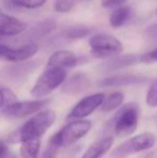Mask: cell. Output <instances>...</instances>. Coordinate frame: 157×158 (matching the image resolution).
Returning <instances> with one entry per match:
<instances>
[{
    "label": "cell",
    "mask_w": 157,
    "mask_h": 158,
    "mask_svg": "<svg viewBox=\"0 0 157 158\" xmlns=\"http://www.w3.org/2000/svg\"><path fill=\"white\" fill-rule=\"evenodd\" d=\"M10 1L15 6L32 10V9L41 8L48 0H10Z\"/></svg>",
    "instance_id": "cell-22"
},
{
    "label": "cell",
    "mask_w": 157,
    "mask_h": 158,
    "mask_svg": "<svg viewBox=\"0 0 157 158\" xmlns=\"http://www.w3.org/2000/svg\"><path fill=\"white\" fill-rule=\"evenodd\" d=\"M90 128H92V123L89 121H86V119L73 121L64 126L52 138L58 144L59 148H63V146L65 148L76 143L78 140L83 138L90 130Z\"/></svg>",
    "instance_id": "cell-5"
},
{
    "label": "cell",
    "mask_w": 157,
    "mask_h": 158,
    "mask_svg": "<svg viewBox=\"0 0 157 158\" xmlns=\"http://www.w3.org/2000/svg\"><path fill=\"white\" fill-rule=\"evenodd\" d=\"M40 140H32L21 143L19 154L22 158H38L40 151Z\"/></svg>",
    "instance_id": "cell-18"
},
{
    "label": "cell",
    "mask_w": 157,
    "mask_h": 158,
    "mask_svg": "<svg viewBox=\"0 0 157 158\" xmlns=\"http://www.w3.org/2000/svg\"><path fill=\"white\" fill-rule=\"evenodd\" d=\"M140 61V56L137 55H125V56H115L112 57L111 60H109L105 64L107 70H115L119 68H125V67L131 66L136 63Z\"/></svg>",
    "instance_id": "cell-16"
},
{
    "label": "cell",
    "mask_w": 157,
    "mask_h": 158,
    "mask_svg": "<svg viewBox=\"0 0 157 158\" xmlns=\"http://www.w3.org/2000/svg\"><path fill=\"white\" fill-rule=\"evenodd\" d=\"M149 81L147 77L137 74H118L113 77L103 79L99 82V85L103 87H121V86H130V85H140Z\"/></svg>",
    "instance_id": "cell-11"
},
{
    "label": "cell",
    "mask_w": 157,
    "mask_h": 158,
    "mask_svg": "<svg viewBox=\"0 0 157 158\" xmlns=\"http://www.w3.org/2000/svg\"><path fill=\"white\" fill-rule=\"evenodd\" d=\"M124 101V95L121 92L111 93L108 96H105L102 103L100 106V110L102 112H110L115 109H118L119 106H122Z\"/></svg>",
    "instance_id": "cell-17"
},
{
    "label": "cell",
    "mask_w": 157,
    "mask_h": 158,
    "mask_svg": "<svg viewBox=\"0 0 157 158\" xmlns=\"http://www.w3.org/2000/svg\"><path fill=\"white\" fill-rule=\"evenodd\" d=\"M131 9L128 6H121L118 8H115L112 11L111 15H110L109 23L111 27L113 28H119L124 26L131 17Z\"/></svg>",
    "instance_id": "cell-15"
},
{
    "label": "cell",
    "mask_w": 157,
    "mask_h": 158,
    "mask_svg": "<svg viewBox=\"0 0 157 158\" xmlns=\"http://www.w3.org/2000/svg\"><path fill=\"white\" fill-rule=\"evenodd\" d=\"M139 121V106L136 103L124 104L108 123V129H112L118 137L124 138L136 131Z\"/></svg>",
    "instance_id": "cell-2"
},
{
    "label": "cell",
    "mask_w": 157,
    "mask_h": 158,
    "mask_svg": "<svg viewBox=\"0 0 157 158\" xmlns=\"http://www.w3.org/2000/svg\"><path fill=\"white\" fill-rule=\"evenodd\" d=\"M10 155L8 148V142L4 140H0V158H6Z\"/></svg>",
    "instance_id": "cell-28"
},
{
    "label": "cell",
    "mask_w": 157,
    "mask_h": 158,
    "mask_svg": "<svg viewBox=\"0 0 157 158\" xmlns=\"http://www.w3.org/2000/svg\"><path fill=\"white\" fill-rule=\"evenodd\" d=\"M27 23L16 17L10 16L4 13L0 14V35H2L3 38L21 35L27 29Z\"/></svg>",
    "instance_id": "cell-10"
},
{
    "label": "cell",
    "mask_w": 157,
    "mask_h": 158,
    "mask_svg": "<svg viewBox=\"0 0 157 158\" xmlns=\"http://www.w3.org/2000/svg\"><path fill=\"white\" fill-rule=\"evenodd\" d=\"M73 8L72 0H56L54 4V10L58 13H68Z\"/></svg>",
    "instance_id": "cell-25"
},
{
    "label": "cell",
    "mask_w": 157,
    "mask_h": 158,
    "mask_svg": "<svg viewBox=\"0 0 157 158\" xmlns=\"http://www.w3.org/2000/svg\"><path fill=\"white\" fill-rule=\"evenodd\" d=\"M113 144V138L105 137L95 141L89 148L86 150L81 158H102L103 155L111 148Z\"/></svg>",
    "instance_id": "cell-14"
},
{
    "label": "cell",
    "mask_w": 157,
    "mask_h": 158,
    "mask_svg": "<svg viewBox=\"0 0 157 158\" xmlns=\"http://www.w3.org/2000/svg\"><path fill=\"white\" fill-rule=\"evenodd\" d=\"M156 13H157V10H156Z\"/></svg>",
    "instance_id": "cell-32"
},
{
    "label": "cell",
    "mask_w": 157,
    "mask_h": 158,
    "mask_svg": "<svg viewBox=\"0 0 157 158\" xmlns=\"http://www.w3.org/2000/svg\"><path fill=\"white\" fill-rule=\"evenodd\" d=\"M1 13H3V12H2V10H1V8H0V14H1Z\"/></svg>",
    "instance_id": "cell-31"
},
{
    "label": "cell",
    "mask_w": 157,
    "mask_h": 158,
    "mask_svg": "<svg viewBox=\"0 0 157 158\" xmlns=\"http://www.w3.org/2000/svg\"><path fill=\"white\" fill-rule=\"evenodd\" d=\"M147 104L151 108L157 106V79L151 84L147 93Z\"/></svg>",
    "instance_id": "cell-24"
},
{
    "label": "cell",
    "mask_w": 157,
    "mask_h": 158,
    "mask_svg": "<svg viewBox=\"0 0 157 158\" xmlns=\"http://www.w3.org/2000/svg\"><path fill=\"white\" fill-rule=\"evenodd\" d=\"M127 0H101V6L103 8H118L124 6Z\"/></svg>",
    "instance_id": "cell-27"
},
{
    "label": "cell",
    "mask_w": 157,
    "mask_h": 158,
    "mask_svg": "<svg viewBox=\"0 0 157 158\" xmlns=\"http://www.w3.org/2000/svg\"><path fill=\"white\" fill-rule=\"evenodd\" d=\"M90 54L95 58H112L118 56L124 46L118 39L109 35H95L88 41Z\"/></svg>",
    "instance_id": "cell-4"
},
{
    "label": "cell",
    "mask_w": 157,
    "mask_h": 158,
    "mask_svg": "<svg viewBox=\"0 0 157 158\" xmlns=\"http://www.w3.org/2000/svg\"><path fill=\"white\" fill-rule=\"evenodd\" d=\"M15 102H17L16 95L9 87L0 85V108H6Z\"/></svg>",
    "instance_id": "cell-20"
},
{
    "label": "cell",
    "mask_w": 157,
    "mask_h": 158,
    "mask_svg": "<svg viewBox=\"0 0 157 158\" xmlns=\"http://www.w3.org/2000/svg\"><path fill=\"white\" fill-rule=\"evenodd\" d=\"M59 145L55 142V140L53 138H51L50 141H48V146L44 150L43 154L41 155L40 158H56L57 154H58L59 151Z\"/></svg>",
    "instance_id": "cell-23"
},
{
    "label": "cell",
    "mask_w": 157,
    "mask_h": 158,
    "mask_svg": "<svg viewBox=\"0 0 157 158\" xmlns=\"http://www.w3.org/2000/svg\"><path fill=\"white\" fill-rule=\"evenodd\" d=\"M1 41H3V37H2V35H0V44H2Z\"/></svg>",
    "instance_id": "cell-29"
},
{
    "label": "cell",
    "mask_w": 157,
    "mask_h": 158,
    "mask_svg": "<svg viewBox=\"0 0 157 158\" xmlns=\"http://www.w3.org/2000/svg\"><path fill=\"white\" fill-rule=\"evenodd\" d=\"M90 33L89 28L85 27V26H73V27H69L64 31V35L67 39L70 40H79L83 39V38L87 37Z\"/></svg>",
    "instance_id": "cell-19"
},
{
    "label": "cell",
    "mask_w": 157,
    "mask_h": 158,
    "mask_svg": "<svg viewBox=\"0 0 157 158\" xmlns=\"http://www.w3.org/2000/svg\"><path fill=\"white\" fill-rule=\"evenodd\" d=\"M50 102L48 99H38L32 101H17L1 109V114L9 118H21L40 112Z\"/></svg>",
    "instance_id": "cell-7"
},
{
    "label": "cell",
    "mask_w": 157,
    "mask_h": 158,
    "mask_svg": "<svg viewBox=\"0 0 157 158\" xmlns=\"http://www.w3.org/2000/svg\"><path fill=\"white\" fill-rule=\"evenodd\" d=\"M79 64V57L70 51L60 50L54 52L48 58L46 66L60 68L64 70L74 68Z\"/></svg>",
    "instance_id": "cell-12"
},
{
    "label": "cell",
    "mask_w": 157,
    "mask_h": 158,
    "mask_svg": "<svg viewBox=\"0 0 157 158\" xmlns=\"http://www.w3.org/2000/svg\"><path fill=\"white\" fill-rule=\"evenodd\" d=\"M90 85V80L84 73H76L71 77L66 80L63 84V92L65 94H80L86 90Z\"/></svg>",
    "instance_id": "cell-13"
},
{
    "label": "cell",
    "mask_w": 157,
    "mask_h": 158,
    "mask_svg": "<svg viewBox=\"0 0 157 158\" xmlns=\"http://www.w3.org/2000/svg\"><path fill=\"white\" fill-rule=\"evenodd\" d=\"M56 119V114L53 110H43L28 119L24 125L13 131L8 138L9 143H23L26 141L40 140L50 129Z\"/></svg>",
    "instance_id": "cell-1"
},
{
    "label": "cell",
    "mask_w": 157,
    "mask_h": 158,
    "mask_svg": "<svg viewBox=\"0 0 157 158\" xmlns=\"http://www.w3.org/2000/svg\"><path fill=\"white\" fill-rule=\"evenodd\" d=\"M156 142L155 135L151 132H144L141 135H134L129 140L119 144L118 148L112 152V157H126L134 155L143 151L150 150L154 146Z\"/></svg>",
    "instance_id": "cell-6"
},
{
    "label": "cell",
    "mask_w": 157,
    "mask_h": 158,
    "mask_svg": "<svg viewBox=\"0 0 157 158\" xmlns=\"http://www.w3.org/2000/svg\"><path fill=\"white\" fill-rule=\"evenodd\" d=\"M39 45L37 43H27L19 48H11L6 44H0V58L13 63L25 61L38 53Z\"/></svg>",
    "instance_id": "cell-9"
},
{
    "label": "cell",
    "mask_w": 157,
    "mask_h": 158,
    "mask_svg": "<svg viewBox=\"0 0 157 158\" xmlns=\"http://www.w3.org/2000/svg\"><path fill=\"white\" fill-rule=\"evenodd\" d=\"M55 27H56V22L52 19H44V21L40 22L39 24H37L32 32H34L37 37H43V35H48V32L52 31V30H54Z\"/></svg>",
    "instance_id": "cell-21"
},
{
    "label": "cell",
    "mask_w": 157,
    "mask_h": 158,
    "mask_svg": "<svg viewBox=\"0 0 157 158\" xmlns=\"http://www.w3.org/2000/svg\"><path fill=\"white\" fill-rule=\"evenodd\" d=\"M140 63H143V64L157 63V48L151 51V52H149V53H145L142 56H140Z\"/></svg>",
    "instance_id": "cell-26"
},
{
    "label": "cell",
    "mask_w": 157,
    "mask_h": 158,
    "mask_svg": "<svg viewBox=\"0 0 157 158\" xmlns=\"http://www.w3.org/2000/svg\"><path fill=\"white\" fill-rule=\"evenodd\" d=\"M67 77V70L60 68L45 66L43 72L38 77L30 90V95L35 98H42L50 95L53 90L64 84Z\"/></svg>",
    "instance_id": "cell-3"
},
{
    "label": "cell",
    "mask_w": 157,
    "mask_h": 158,
    "mask_svg": "<svg viewBox=\"0 0 157 158\" xmlns=\"http://www.w3.org/2000/svg\"><path fill=\"white\" fill-rule=\"evenodd\" d=\"M105 97V95L103 93H97V94H93L81 99L69 112L67 119L79 121L90 115L95 110L100 108Z\"/></svg>",
    "instance_id": "cell-8"
},
{
    "label": "cell",
    "mask_w": 157,
    "mask_h": 158,
    "mask_svg": "<svg viewBox=\"0 0 157 158\" xmlns=\"http://www.w3.org/2000/svg\"><path fill=\"white\" fill-rule=\"evenodd\" d=\"M6 158H15V156H13V155H11V154H10L8 157H6Z\"/></svg>",
    "instance_id": "cell-30"
}]
</instances>
